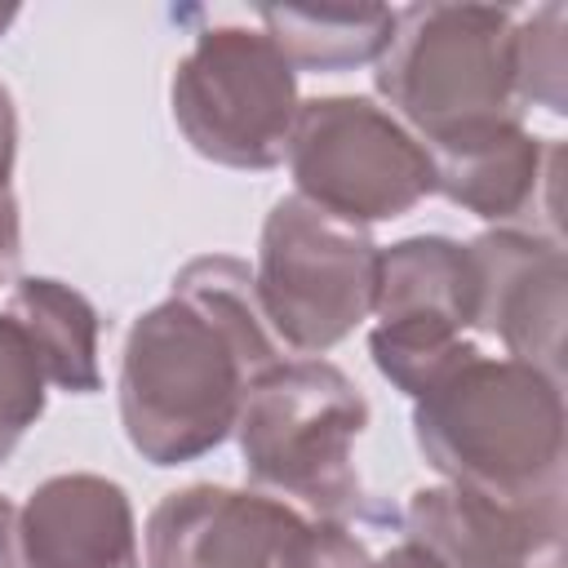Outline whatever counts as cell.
Masks as SVG:
<instances>
[{"instance_id":"obj_11","label":"cell","mask_w":568,"mask_h":568,"mask_svg":"<svg viewBox=\"0 0 568 568\" xmlns=\"http://www.w3.org/2000/svg\"><path fill=\"white\" fill-rule=\"evenodd\" d=\"M408 537L444 568H564V506H510L457 484L408 497Z\"/></svg>"},{"instance_id":"obj_13","label":"cell","mask_w":568,"mask_h":568,"mask_svg":"<svg viewBox=\"0 0 568 568\" xmlns=\"http://www.w3.org/2000/svg\"><path fill=\"white\" fill-rule=\"evenodd\" d=\"M426 155L435 164L439 195H448L484 222H519L537 213L541 195L555 204V173L564 146L532 138L524 120H515L430 146Z\"/></svg>"},{"instance_id":"obj_6","label":"cell","mask_w":568,"mask_h":568,"mask_svg":"<svg viewBox=\"0 0 568 568\" xmlns=\"http://www.w3.org/2000/svg\"><path fill=\"white\" fill-rule=\"evenodd\" d=\"M173 120L182 138L226 169H275L297 120V71L266 31L209 27L178 62Z\"/></svg>"},{"instance_id":"obj_12","label":"cell","mask_w":568,"mask_h":568,"mask_svg":"<svg viewBox=\"0 0 568 568\" xmlns=\"http://www.w3.org/2000/svg\"><path fill=\"white\" fill-rule=\"evenodd\" d=\"M27 568H138L129 493L106 475H53L18 510Z\"/></svg>"},{"instance_id":"obj_20","label":"cell","mask_w":568,"mask_h":568,"mask_svg":"<svg viewBox=\"0 0 568 568\" xmlns=\"http://www.w3.org/2000/svg\"><path fill=\"white\" fill-rule=\"evenodd\" d=\"M13 155H18V115H13V98H9V89L0 84V195H9Z\"/></svg>"},{"instance_id":"obj_18","label":"cell","mask_w":568,"mask_h":568,"mask_svg":"<svg viewBox=\"0 0 568 568\" xmlns=\"http://www.w3.org/2000/svg\"><path fill=\"white\" fill-rule=\"evenodd\" d=\"M280 568H373V555L346 524L306 519L302 532L288 541Z\"/></svg>"},{"instance_id":"obj_2","label":"cell","mask_w":568,"mask_h":568,"mask_svg":"<svg viewBox=\"0 0 568 568\" xmlns=\"http://www.w3.org/2000/svg\"><path fill=\"white\" fill-rule=\"evenodd\" d=\"M422 457L457 488L510 506H564V382L466 351L413 404Z\"/></svg>"},{"instance_id":"obj_7","label":"cell","mask_w":568,"mask_h":568,"mask_svg":"<svg viewBox=\"0 0 568 568\" xmlns=\"http://www.w3.org/2000/svg\"><path fill=\"white\" fill-rule=\"evenodd\" d=\"M297 195L355 226L390 222L435 195L426 146L368 98H311L288 133Z\"/></svg>"},{"instance_id":"obj_22","label":"cell","mask_w":568,"mask_h":568,"mask_svg":"<svg viewBox=\"0 0 568 568\" xmlns=\"http://www.w3.org/2000/svg\"><path fill=\"white\" fill-rule=\"evenodd\" d=\"M373 568H444V564H439L422 541L408 537V541H399L395 550H386L382 559H373Z\"/></svg>"},{"instance_id":"obj_19","label":"cell","mask_w":568,"mask_h":568,"mask_svg":"<svg viewBox=\"0 0 568 568\" xmlns=\"http://www.w3.org/2000/svg\"><path fill=\"white\" fill-rule=\"evenodd\" d=\"M18 257H22V226H18V204L9 191L0 195V284L18 271Z\"/></svg>"},{"instance_id":"obj_15","label":"cell","mask_w":568,"mask_h":568,"mask_svg":"<svg viewBox=\"0 0 568 568\" xmlns=\"http://www.w3.org/2000/svg\"><path fill=\"white\" fill-rule=\"evenodd\" d=\"M271 44L288 58L293 71H351L377 62L395 36L390 9H306V4H266L262 9Z\"/></svg>"},{"instance_id":"obj_8","label":"cell","mask_w":568,"mask_h":568,"mask_svg":"<svg viewBox=\"0 0 568 568\" xmlns=\"http://www.w3.org/2000/svg\"><path fill=\"white\" fill-rule=\"evenodd\" d=\"M368 351L377 373L404 395L435 386L466 351L475 328V266L466 244L448 235H408L377 257Z\"/></svg>"},{"instance_id":"obj_16","label":"cell","mask_w":568,"mask_h":568,"mask_svg":"<svg viewBox=\"0 0 568 568\" xmlns=\"http://www.w3.org/2000/svg\"><path fill=\"white\" fill-rule=\"evenodd\" d=\"M44 413V368L18 328V320L0 315V466L18 448V439Z\"/></svg>"},{"instance_id":"obj_9","label":"cell","mask_w":568,"mask_h":568,"mask_svg":"<svg viewBox=\"0 0 568 568\" xmlns=\"http://www.w3.org/2000/svg\"><path fill=\"white\" fill-rule=\"evenodd\" d=\"M475 266V328L501 337L510 359H524L564 382L568 266L555 235L497 226L466 244Z\"/></svg>"},{"instance_id":"obj_21","label":"cell","mask_w":568,"mask_h":568,"mask_svg":"<svg viewBox=\"0 0 568 568\" xmlns=\"http://www.w3.org/2000/svg\"><path fill=\"white\" fill-rule=\"evenodd\" d=\"M0 568H27L18 537V506L9 497H0Z\"/></svg>"},{"instance_id":"obj_10","label":"cell","mask_w":568,"mask_h":568,"mask_svg":"<svg viewBox=\"0 0 568 568\" xmlns=\"http://www.w3.org/2000/svg\"><path fill=\"white\" fill-rule=\"evenodd\" d=\"M302 515L266 493L191 484L146 519V568H280Z\"/></svg>"},{"instance_id":"obj_14","label":"cell","mask_w":568,"mask_h":568,"mask_svg":"<svg viewBox=\"0 0 568 568\" xmlns=\"http://www.w3.org/2000/svg\"><path fill=\"white\" fill-rule=\"evenodd\" d=\"M9 320L27 333L44 382L71 390V395H93L102 386L98 368V311L84 293H75L62 280L49 275H27L9 293Z\"/></svg>"},{"instance_id":"obj_23","label":"cell","mask_w":568,"mask_h":568,"mask_svg":"<svg viewBox=\"0 0 568 568\" xmlns=\"http://www.w3.org/2000/svg\"><path fill=\"white\" fill-rule=\"evenodd\" d=\"M13 18H18V9H0V31H4V27L13 22Z\"/></svg>"},{"instance_id":"obj_5","label":"cell","mask_w":568,"mask_h":568,"mask_svg":"<svg viewBox=\"0 0 568 568\" xmlns=\"http://www.w3.org/2000/svg\"><path fill=\"white\" fill-rule=\"evenodd\" d=\"M377 257L382 248L364 226L324 213L297 191L275 200L253 271L271 337L302 355L333 351L373 315Z\"/></svg>"},{"instance_id":"obj_4","label":"cell","mask_w":568,"mask_h":568,"mask_svg":"<svg viewBox=\"0 0 568 568\" xmlns=\"http://www.w3.org/2000/svg\"><path fill=\"white\" fill-rule=\"evenodd\" d=\"M364 426L368 399L342 368L328 359H280L253 382L235 435L257 488L297 497L320 519L346 524L364 506L351 462Z\"/></svg>"},{"instance_id":"obj_1","label":"cell","mask_w":568,"mask_h":568,"mask_svg":"<svg viewBox=\"0 0 568 568\" xmlns=\"http://www.w3.org/2000/svg\"><path fill=\"white\" fill-rule=\"evenodd\" d=\"M280 364L253 271L240 257H195L173 293L133 320L120 359V422L151 466L213 453L240 422L253 382Z\"/></svg>"},{"instance_id":"obj_17","label":"cell","mask_w":568,"mask_h":568,"mask_svg":"<svg viewBox=\"0 0 568 568\" xmlns=\"http://www.w3.org/2000/svg\"><path fill=\"white\" fill-rule=\"evenodd\" d=\"M515 71H519V102H537L550 115L568 111V93H564V4H546L524 27H515Z\"/></svg>"},{"instance_id":"obj_3","label":"cell","mask_w":568,"mask_h":568,"mask_svg":"<svg viewBox=\"0 0 568 568\" xmlns=\"http://www.w3.org/2000/svg\"><path fill=\"white\" fill-rule=\"evenodd\" d=\"M373 80L426 151L479 129L515 124V18L493 4L399 9Z\"/></svg>"}]
</instances>
